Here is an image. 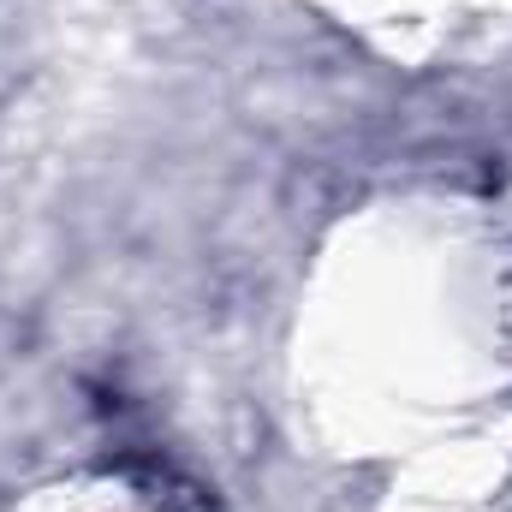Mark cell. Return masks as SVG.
Masks as SVG:
<instances>
[{
  "instance_id": "cell-1",
  "label": "cell",
  "mask_w": 512,
  "mask_h": 512,
  "mask_svg": "<svg viewBox=\"0 0 512 512\" xmlns=\"http://www.w3.org/2000/svg\"><path fill=\"white\" fill-rule=\"evenodd\" d=\"M66 512H203V495L161 465H126V471L72 483Z\"/></svg>"
}]
</instances>
